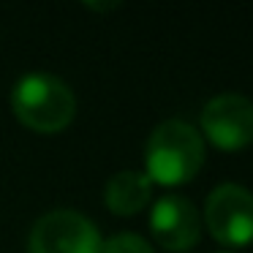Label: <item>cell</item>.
<instances>
[{"label": "cell", "mask_w": 253, "mask_h": 253, "mask_svg": "<svg viewBox=\"0 0 253 253\" xmlns=\"http://www.w3.org/2000/svg\"><path fill=\"white\" fill-rule=\"evenodd\" d=\"M11 109L28 128L39 133H55L74 120L77 95L57 74L28 71L11 87Z\"/></svg>", "instance_id": "obj_1"}, {"label": "cell", "mask_w": 253, "mask_h": 253, "mask_svg": "<svg viewBox=\"0 0 253 253\" xmlns=\"http://www.w3.org/2000/svg\"><path fill=\"white\" fill-rule=\"evenodd\" d=\"M144 161H147L150 180H158L164 185L191 180L204 164L202 133L191 123L169 117L153 128L144 147Z\"/></svg>", "instance_id": "obj_2"}, {"label": "cell", "mask_w": 253, "mask_h": 253, "mask_svg": "<svg viewBox=\"0 0 253 253\" xmlns=\"http://www.w3.org/2000/svg\"><path fill=\"white\" fill-rule=\"evenodd\" d=\"M98 226L79 210L57 207L36 218L28 237L30 253H101Z\"/></svg>", "instance_id": "obj_3"}, {"label": "cell", "mask_w": 253, "mask_h": 253, "mask_svg": "<svg viewBox=\"0 0 253 253\" xmlns=\"http://www.w3.org/2000/svg\"><path fill=\"white\" fill-rule=\"evenodd\" d=\"M204 220L215 240L245 245L253 240V191L240 182H220L204 202Z\"/></svg>", "instance_id": "obj_4"}, {"label": "cell", "mask_w": 253, "mask_h": 253, "mask_svg": "<svg viewBox=\"0 0 253 253\" xmlns=\"http://www.w3.org/2000/svg\"><path fill=\"white\" fill-rule=\"evenodd\" d=\"M202 131L223 150L253 142V101L242 93H218L202 109Z\"/></svg>", "instance_id": "obj_5"}, {"label": "cell", "mask_w": 253, "mask_h": 253, "mask_svg": "<svg viewBox=\"0 0 253 253\" xmlns=\"http://www.w3.org/2000/svg\"><path fill=\"white\" fill-rule=\"evenodd\" d=\"M150 229L155 240L169 251H188L196 245L202 231V215L196 204L180 193H164L153 202L150 210Z\"/></svg>", "instance_id": "obj_6"}, {"label": "cell", "mask_w": 253, "mask_h": 253, "mask_svg": "<svg viewBox=\"0 0 253 253\" xmlns=\"http://www.w3.org/2000/svg\"><path fill=\"white\" fill-rule=\"evenodd\" d=\"M104 196H106L109 210H115L117 215H131L150 202V196H153V180L144 171L123 169L109 177Z\"/></svg>", "instance_id": "obj_7"}, {"label": "cell", "mask_w": 253, "mask_h": 253, "mask_svg": "<svg viewBox=\"0 0 253 253\" xmlns=\"http://www.w3.org/2000/svg\"><path fill=\"white\" fill-rule=\"evenodd\" d=\"M101 253H155V248L136 231H117L101 242Z\"/></svg>", "instance_id": "obj_8"}, {"label": "cell", "mask_w": 253, "mask_h": 253, "mask_svg": "<svg viewBox=\"0 0 253 253\" xmlns=\"http://www.w3.org/2000/svg\"><path fill=\"white\" fill-rule=\"evenodd\" d=\"M84 6H87V8H95V11H106V8H117L120 3H117V0H115V3H95V0H93V3H84Z\"/></svg>", "instance_id": "obj_9"}, {"label": "cell", "mask_w": 253, "mask_h": 253, "mask_svg": "<svg viewBox=\"0 0 253 253\" xmlns=\"http://www.w3.org/2000/svg\"><path fill=\"white\" fill-rule=\"evenodd\" d=\"M215 253H229V251H215Z\"/></svg>", "instance_id": "obj_10"}]
</instances>
